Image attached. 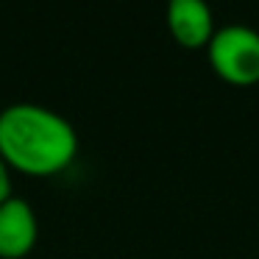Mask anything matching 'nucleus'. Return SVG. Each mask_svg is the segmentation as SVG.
Returning a JSON list of instances; mask_svg holds the SVG:
<instances>
[{"label": "nucleus", "instance_id": "obj_1", "mask_svg": "<svg viewBox=\"0 0 259 259\" xmlns=\"http://www.w3.org/2000/svg\"><path fill=\"white\" fill-rule=\"evenodd\" d=\"M78 153L73 123L39 103H12L0 112V159L25 176H56Z\"/></svg>", "mask_w": 259, "mask_h": 259}, {"label": "nucleus", "instance_id": "obj_2", "mask_svg": "<svg viewBox=\"0 0 259 259\" xmlns=\"http://www.w3.org/2000/svg\"><path fill=\"white\" fill-rule=\"evenodd\" d=\"M209 59L212 67L223 78L248 84L259 78V31L248 25H223L209 39Z\"/></svg>", "mask_w": 259, "mask_h": 259}, {"label": "nucleus", "instance_id": "obj_3", "mask_svg": "<svg viewBox=\"0 0 259 259\" xmlns=\"http://www.w3.org/2000/svg\"><path fill=\"white\" fill-rule=\"evenodd\" d=\"M39 226L25 198H9L0 203V259H23L34 251Z\"/></svg>", "mask_w": 259, "mask_h": 259}, {"label": "nucleus", "instance_id": "obj_4", "mask_svg": "<svg viewBox=\"0 0 259 259\" xmlns=\"http://www.w3.org/2000/svg\"><path fill=\"white\" fill-rule=\"evenodd\" d=\"M167 25L187 48L212 39V12L203 0H173L167 9Z\"/></svg>", "mask_w": 259, "mask_h": 259}, {"label": "nucleus", "instance_id": "obj_5", "mask_svg": "<svg viewBox=\"0 0 259 259\" xmlns=\"http://www.w3.org/2000/svg\"><path fill=\"white\" fill-rule=\"evenodd\" d=\"M12 198V176H9V167L6 162L0 159V203Z\"/></svg>", "mask_w": 259, "mask_h": 259}]
</instances>
